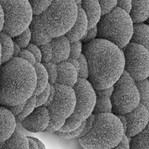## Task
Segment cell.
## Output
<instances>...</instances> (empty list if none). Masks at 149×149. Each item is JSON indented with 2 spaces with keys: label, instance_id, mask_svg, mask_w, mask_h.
I'll use <instances>...</instances> for the list:
<instances>
[{
  "label": "cell",
  "instance_id": "d590c367",
  "mask_svg": "<svg viewBox=\"0 0 149 149\" xmlns=\"http://www.w3.org/2000/svg\"><path fill=\"white\" fill-rule=\"evenodd\" d=\"M17 57L23 59V60L28 62L33 66H34L36 63V61L34 55L30 51H29L26 48L22 49Z\"/></svg>",
  "mask_w": 149,
  "mask_h": 149
},
{
  "label": "cell",
  "instance_id": "8fae6325",
  "mask_svg": "<svg viewBox=\"0 0 149 149\" xmlns=\"http://www.w3.org/2000/svg\"><path fill=\"white\" fill-rule=\"evenodd\" d=\"M116 116L122 125L123 133L127 137L137 135L148 125V110L140 103L131 112Z\"/></svg>",
  "mask_w": 149,
  "mask_h": 149
},
{
  "label": "cell",
  "instance_id": "44dd1931",
  "mask_svg": "<svg viewBox=\"0 0 149 149\" xmlns=\"http://www.w3.org/2000/svg\"><path fill=\"white\" fill-rule=\"evenodd\" d=\"M0 44L1 48V61L3 64L13 57L14 42L12 37L2 31L0 32Z\"/></svg>",
  "mask_w": 149,
  "mask_h": 149
},
{
  "label": "cell",
  "instance_id": "ffe728a7",
  "mask_svg": "<svg viewBox=\"0 0 149 149\" xmlns=\"http://www.w3.org/2000/svg\"><path fill=\"white\" fill-rule=\"evenodd\" d=\"M149 27L143 23H133V33L130 42L141 45L148 49Z\"/></svg>",
  "mask_w": 149,
  "mask_h": 149
},
{
  "label": "cell",
  "instance_id": "4fadbf2b",
  "mask_svg": "<svg viewBox=\"0 0 149 149\" xmlns=\"http://www.w3.org/2000/svg\"><path fill=\"white\" fill-rule=\"evenodd\" d=\"M49 43L52 51L51 62L58 64L61 62L68 61L70 55V42L65 35L52 39Z\"/></svg>",
  "mask_w": 149,
  "mask_h": 149
},
{
  "label": "cell",
  "instance_id": "cb8c5ba5",
  "mask_svg": "<svg viewBox=\"0 0 149 149\" xmlns=\"http://www.w3.org/2000/svg\"><path fill=\"white\" fill-rule=\"evenodd\" d=\"M95 95V103L92 113H111L112 104L110 97L101 95Z\"/></svg>",
  "mask_w": 149,
  "mask_h": 149
},
{
  "label": "cell",
  "instance_id": "60d3db41",
  "mask_svg": "<svg viewBox=\"0 0 149 149\" xmlns=\"http://www.w3.org/2000/svg\"><path fill=\"white\" fill-rule=\"evenodd\" d=\"M112 91H113V86L108 88H104V89L96 90H95V95H104V96L111 97Z\"/></svg>",
  "mask_w": 149,
  "mask_h": 149
},
{
  "label": "cell",
  "instance_id": "1f68e13d",
  "mask_svg": "<svg viewBox=\"0 0 149 149\" xmlns=\"http://www.w3.org/2000/svg\"><path fill=\"white\" fill-rule=\"evenodd\" d=\"M39 48L42 55L41 62H42V63L51 62L52 58V51L50 43L48 42L41 45L39 46Z\"/></svg>",
  "mask_w": 149,
  "mask_h": 149
},
{
  "label": "cell",
  "instance_id": "74e56055",
  "mask_svg": "<svg viewBox=\"0 0 149 149\" xmlns=\"http://www.w3.org/2000/svg\"><path fill=\"white\" fill-rule=\"evenodd\" d=\"M26 48L30 51L34 55L36 61V63H41L42 55L39 46L36 45L34 43L30 42Z\"/></svg>",
  "mask_w": 149,
  "mask_h": 149
},
{
  "label": "cell",
  "instance_id": "4316f807",
  "mask_svg": "<svg viewBox=\"0 0 149 149\" xmlns=\"http://www.w3.org/2000/svg\"><path fill=\"white\" fill-rule=\"evenodd\" d=\"M12 40L21 49L26 48L31 42V33L29 27L19 34L12 37Z\"/></svg>",
  "mask_w": 149,
  "mask_h": 149
},
{
  "label": "cell",
  "instance_id": "d6a6232c",
  "mask_svg": "<svg viewBox=\"0 0 149 149\" xmlns=\"http://www.w3.org/2000/svg\"><path fill=\"white\" fill-rule=\"evenodd\" d=\"M82 43L80 40L70 43V55L69 58L78 59L81 54Z\"/></svg>",
  "mask_w": 149,
  "mask_h": 149
},
{
  "label": "cell",
  "instance_id": "7bdbcfd3",
  "mask_svg": "<svg viewBox=\"0 0 149 149\" xmlns=\"http://www.w3.org/2000/svg\"><path fill=\"white\" fill-rule=\"evenodd\" d=\"M30 149H39L37 142L33 139V137L27 136Z\"/></svg>",
  "mask_w": 149,
  "mask_h": 149
},
{
  "label": "cell",
  "instance_id": "f1b7e54d",
  "mask_svg": "<svg viewBox=\"0 0 149 149\" xmlns=\"http://www.w3.org/2000/svg\"><path fill=\"white\" fill-rule=\"evenodd\" d=\"M47 72L48 76V81L50 84H56V78H57V64L53 63L52 62H49L47 63H42Z\"/></svg>",
  "mask_w": 149,
  "mask_h": 149
},
{
  "label": "cell",
  "instance_id": "b9f144b4",
  "mask_svg": "<svg viewBox=\"0 0 149 149\" xmlns=\"http://www.w3.org/2000/svg\"><path fill=\"white\" fill-rule=\"evenodd\" d=\"M118 146L123 147L125 149H129V141L127 137L123 134L121 140L120 141Z\"/></svg>",
  "mask_w": 149,
  "mask_h": 149
},
{
  "label": "cell",
  "instance_id": "5bb4252c",
  "mask_svg": "<svg viewBox=\"0 0 149 149\" xmlns=\"http://www.w3.org/2000/svg\"><path fill=\"white\" fill-rule=\"evenodd\" d=\"M57 69L56 83L73 87L79 78L76 69L68 61L57 64Z\"/></svg>",
  "mask_w": 149,
  "mask_h": 149
},
{
  "label": "cell",
  "instance_id": "ac0fdd59",
  "mask_svg": "<svg viewBox=\"0 0 149 149\" xmlns=\"http://www.w3.org/2000/svg\"><path fill=\"white\" fill-rule=\"evenodd\" d=\"M149 0H132L129 15L133 23H143L148 17Z\"/></svg>",
  "mask_w": 149,
  "mask_h": 149
},
{
  "label": "cell",
  "instance_id": "9c48e42d",
  "mask_svg": "<svg viewBox=\"0 0 149 149\" xmlns=\"http://www.w3.org/2000/svg\"><path fill=\"white\" fill-rule=\"evenodd\" d=\"M110 99L111 113L116 116L126 114L139 105V94L136 81L126 71L113 85Z\"/></svg>",
  "mask_w": 149,
  "mask_h": 149
},
{
  "label": "cell",
  "instance_id": "bcb514c9",
  "mask_svg": "<svg viewBox=\"0 0 149 149\" xmlns=\"http://www.w3.org/2000/svg\"><path fill=\"white\" fill-rule=\"evenodd\" d=\"M21 49H22L18 45H17L16 43L14 42V45H13V57H17V55H19V52H20Z\"/></svg>",
  "mask_w": 149,
  "mask_h": 149
},
{
  "label": "cell",
  "instance_id": "8d00e7d4",
  "mask_svg": "<svg viewBox=\"0 0 149 149\" xmlns=\"http://www.w3.org/2000/svg\"><path fill=\"white\" fill-rule=\"evenodd\" d=\"M97 34H98V30H97V27L96 26L91 29H88L85 35L83 36V37L81 40L86 44L94 40L95 39H96L95 38L97 37Z\"/></svg>",
  "mask_w": 149,
  "mask_h": 149
},
{
  "label": "cell",
  "instance_id": "f35d334b",
  "mask_svg": "<svg viewBox=\"0 0 149 149\" xmlns=\"http://www.w3.org/2000/svg\"><path fill=\"white\" fill-rule=\"evenodd\" d=\"M127 13H129L132 7V0H117L116 6Z\"/></svg>",
  "mask_w": 149,
  "mask_h": 149
},
{
  "label": "cell",
  "instance_id": "d4e9b609",
  "mask_svg": "<svg viewBox=\"0 0 149 149\" xmlns=\"http://www.w3.org/2000/svg\"><path fill=\"white\" fill-rule=\"evenodd\" d=\"M139 94V103L149 109V82L148 79L136 81Z\"/></svg>",
  "mask_w": 149,
  "mask_h": 149
},
{
  "label": "cell",
  "instance_id": "3957f363",
  "mask_svg": "<svg viewBox=\"0 0 149 149\" xmlns=\"http://www.w3.org/2000/svg\"><path fill=\"white\" fill-rule=\"evenodd\" d=\"M77 9L74 0H54L43 12L33 15L29 26L31 42L40 46L65 35L76 19Z\"/></svg>",
  "mask_w": 149,
  "mask_h": 149
},
{
  "label": "cell",
  "instance_id": "e0dca14e",
  "mask_svg": "<svg viewBox=\"0 0 149 149\" xmlns=\"http://www.w3.org/2000/svg\"><path fill=\"white\" fill-rule=\"evenodd\" d=\"M79 5L86 16L88 29L96 26L102 16L101 8L98 0H82Z\"/></svg>",
  "mask_w": 149,
  "mask_h": 149
},
{
  "label": "cell",
  "instance_id": "5b68a950",
  "mask_svg": "<svg viewBox=\"0 0 149 149\" xmlns=\"http://www.w3.org/2000/svg\"><path fill=\"white\" fill-rule=\"evenodd\" d=\"M97 27L98 38L107 40L122 49L130 41L133 23L129 13L116 7L101 16Z\"/></svg>",
  "mask_w": 149,
  "mask_h": 149
},
{
  "label": "cell",
  "instance_id": "83f0119b",
  "mask_svg": "<svg viewBox=\"0 0 149 149\" xmlns=\"http://www.w3.org/2000/svg\"><path fill=\"white\" fill-rule=\"evenodd\" d=\"M32 9L33 15H37L46 10L54 0H28Z\"/></svg>",
  "mask_w": 149,
  "mask_h": 149
},
{
  "label": "cell",
  "instance_id": "7a4b0ae2",
  "mask_svg": "<svg viewBox=\"0 0 149 149\" xmlns=\"http://www.w3.org/2000/svg\"><path fill=\"white\" fill-rule=\"evenodd\" d=\"M34 68L28 62L13 57L0 67V105L5 107L24 102L36 86Z\"/></svg>",
  "mask_w": 149,
  "mask_h": 149
},
{
  "label": "cell",
  "instance_id": "2e32d148",
  "mask_svg": "<svg viewBox=\"0 0 149 149\" xmlns=\"http://www.w3.org/2000/svg\"><path fill=\"white\" fill-rule=\"evenodd\" d=\"M15 117L5 107L0 105V143L9 138L16 129Z\"/></svg>",
  "mask_w": 149,
  "mask_h": 149
},
{
  "label": "cell",
  "instance_id": "30bf717a",
  "mask_svg": "<svg viewBox=\"0 0 149 149\" xmlns=\"http://www.w3.org/2000/svg\"><path fill=\"white\" fill-rule=\"evenodd\" d=\"M124 57V70L136 81L146 79L149 74V52L144 47L129 42L121 49Z\"/></svg>",
  "mask_w": 149,
  "mask_h": 149
},
{
  "label": "cell",
  "instance_id": "603a6c76",
  "mask_svg": "<svg viewBox=\"0 0 149 149\" xmlns=\"http://www.w3.org/2000/svg\"><path fill=\"white\" fill-rule=\"evenodd\" d=\"M127 138L129 149H148V125L137 135Z\"/></svg>",
  "mask_w": 149,
  "mask_h": 149
},
{
  "label": "cell",
  "instance_id": "6da1fadb",
  "mask_svg": "<svg viewBox=\"0 0 149 149\" xmlns=\"http://www.w3.org/2000/svg\"><path fill=\"white\" fill-rule=\"evenodd\" d=\"M83 54L88 65L87 80L95 90L113 86L124 72L122 49L107 40L98 38L87 43Z\"/></svg>",
  "mask_w": 149,
  "mask_h": 149
},
{
  "label": "cell",
  "instance_id": "f6af8a7d",
  "mask_svg": "<svg viewBox=\"0 0 149 149\" xmlns=\"http://www.w3.org/2000/svg\"><path fill=\"white\" fill-rule=\"evenodd\" d=\"M68 61L72 64V65L76 69V70L78 72V70L79 69V63L78 60L74 59H72V58H69L68 59Z\"/></svg>",
  "mask_w": 149,
  "mask_h": 149
},
{
  "label": "cell",
  "instance_id": "7dc6e473",
  "mask_svg": "<svg viewBox=\"0 0 149 149\" xmlns=\"http://www.w3.org/2000/svg\"><path fill=\"white\" fill-rule=\"evenodd\" d=\"M111 149H125V148H123V147H120V146L118 145L117 146H116V147H113L112 148H111Z\"/></svg>",
  "mask_w": 149,
  "mask_h": 149
},
{
  "label": "cell",
  "instance_id": "836d02e7",
  "mask_svg": "<svg viewBox=\"0 0 149 149\" xmlns=\"http://www.w3.org/2000/svg\"><path fill=\"white\" fill-rule=\"evenodd\" d=\"M102 12V16L107 14L116 6L117 0H98Z\"/></svg>",
  "mask_w": 149,
  "mask_h": 149
},
{
  "label": "cell",
  "instance_id": "ab89813d",
  "mask_svg": "<svg viewBox=\"0 0 149 149\" xmlns=\"http://www.w3.org/2000/svg\"><path fill=\"white\" fill-rule=\"evenodd\" d=\"M26 102V101H25ZM25 102L14 106H10V107H7L6 108L12 112V113L13 115V116L15 117L17 115H18L23 110V107L25 104Z\"/></svg>",
  "mask_w": 149,
  "mask_h": 149
},
{
  "label": "cell",
  "instance_id": "7402d4cb",
  "mask_svg": "<svg viewBox=\"0 0 149 149\" xmlns=\"http://www.w3.org/2000/svg\"><path fill=\"white\" fill-rule=\"evenodd\" d=\"M36 74V86L33 95H37L44 91L49 84L47 72L42 63H36L34 66Z\"/></svg>",
  "mask_w": 149,
  "mask_h": 149
},
{
  "label": "cell",
  "instance_id": "8992f818",
  "mask_svg": "<svg viewBox=\"0 0 149 149\" xmlns=\"http://www.w3.org/2000/svg\"><path fill=\"white\" fill-rule=\"evenodd\" d=\"M76 97L72 87L59 84H50V93L43 105L49 112L50 121L44 132L58 130L71 115L74 108Z\"/></svg>",
  "mask_w": 149,
  "mask_h": 149
},
{
  "label": "cell",
  "instance_id": "ee69618b",
  "mask_svg": "<svg viewBox=\"0 0 149 149\" xmlns=\"http://www.w3.org/2000/svg\"><path fill=\"white\" fill-rule=\"evenodd\" d=\"M4 24V16L2 8L0 5V32L2 31Z\"/></svg>",
  "mask_w": 149,
  "mask_h": 149
},
{
  "label": "cell",
  "instance_id": "681fc988",
  "mask_svg": "<svg viewBox=\"0 0 149 149\" xmlns=\"http://www.w3.org/2000/svg\"><path fill=\"white\" fill-rule=\"evenodd\" d=\"M1 58V44H0V60Z\"/></svg>",
  "mask_w": 149,
  "mask_h": 149
},
{
  "label": "cell",
  "instance_id": "c3c4849f",
  "mask_svg": "<svg viewBox=\"0 0 149 149\" xmlns=\"http://www.w3.org/2000/svg\"><path fill=\"white\" fill-rule=\"evenodd\" d=\"M74 1H75V2L78 5V4H79L80 2H81V1H82V0H74Z\"/></svg>",
  "mask_w": 149,
  "mask_h": 149
},
{
  "label": "cell",
  "instance_id": "52a82bcc",
  "mask_svg": "<svg viewBox=\"0 0 149 149\" xmlns=\"http://www.w3.org/2000/svg\"><path fill=\"white\" fill-rule=\"evenodd\" d=\"M72 88L76 97L74 108L71 115L58 130L59 132H68L77 129L92 114L95 105V90L87 79L78 78Z\"/></svg>",
  "mask_w": 149,
  "mask_h": 149
},
{
  "label": "cell",
  "instance_id": "484cf974",
  "mask_svg": "<svg viewBox=\"0 0 149 149\" xmlns=\"http://www.w3.org/2000/svg\"><path fill=\"white\" fill-rule=\"evenodd\" d=\"M36 99L35 95L31 96L28 98L26 102L22 111L16 116H15L16 122L21 123L22 121L27 117L36 108Z\"/></svg>",
  "mask_w": 149,
  "mask_h": 149
},
{
  "label": "cell",
  "instance_id": "d6986e66",
  "mask_svg": "<svg viewBox=\"0 0 149 149\" xmlns=\"http://www.w3.org/2000/svg\"><path fill=\"white\" fill-rule=\"evenodd\" d=\"M0 149H30L27 137L16 128L9 138L0 143Z\"/></svg>",
  "mask_w": 149,
  "mask_h": 149
},
{
  "label": "cell",
  "instance_id": "4dcf8cb0",
  "mask_svg": "<svg viewBox=\"0 0 149 149\" xmlns=\"http://www.w3.org/2000/svg\"><path fill=\"white\" fill-rule=\"evenodd\" d=\"M85 124H86V121L83 122L77 129H76L73 131H70V132H59V131L57 130L54 133L62 139H72L75 138L76 137H78L80 135V134L81 133V132L83 131V130Z\"/></svg>",
  "mask_w": 149,
  "mask_h": 149
},
{
  "label": "cell",
  "instance_id": "9a60e30c",
  "mask_svg": "<svg viewBox=\"0 0 149 149\" xmlns=\"http://www.w3.org/2000/svg\"><path fill=\"white\" fill-rule=\"evenodd\" d=\"M77 5L76 19L72 27L65 34L70 43L81 40L88 30V21L86 16L80 5Z\"/></svg>",
  "mask_w": 149,
  "mask_h": 149
},
{
  "label": "cell",
  "instance_id": "e575fe53",
  "mask_svg": "<svg viewBox=\"0 0 149 149\" xmlns=\"http://www.w3.org/2000/svg\"><path fill=\"white\" fill-rule=\"evenodd\" d=\"M49 93H50V84L49 83L42 92H41L40 94H39L37 95H36V107L43 105L48 100Z\"/></svg>",
  "mask_w": 149,
  "mask_h": 149
},
{
  "label": "cell",
  "instance_id": "277c9868",
  "mask_svg": "<svg viewBox=\"0 0 149 149\" xmlns=\"http://www.w3.org/2000/svg\"><path fill=\"white\" fill-rule=\"evenodd\" d=\"M123 134L122 125L114 114L92 113L78 140L83 149H111L119 144Z\"/></svg>",
  "mask_w": 149,
  "mask_h": 149
},
{
  "label": "cell",
  "instance_id": "7c38bea8",
  "mask_svg": "<svg viewBox=\"0 0 149 149\" xmlns=\"http://www.w3.org/2000/svg\"><path fill=\"white\" fill-rule=\"evenodd\" d=\"M50 117L47 108L44 106L37 107L21 122L23 128L29 132L37 133L44 132L48 127Z\"/></svg>",
  "mask_w": 149,
  "mask_h": 149
},
{
  "label": "cell",
  "instance_id": "ba28073f",
  "mask_svg": "<svg viewBox=\"0 0 149 149\" xmlns=\"http://www.w3.org/2000/svg\"><path fill=\"white\" fill-rule=\"evenodd\" d=\"M4 16L2 31L13 37L29 27L33 14L28 0H0Z\"/></svg>",
  "mask_w": 149,
  "mask_h": 149
},
{
  "label": "cell",
  "instance_id": "f546056e",
  "mask_svg": "<svg viewBox=\"0 0 149 149\" xmlns=\"http://www.w3.org/2000/svg\"><path fill=\"white\" fill-rule=\"evenodd\" d=\"M79 69L78 70V77L87 79L88 77V65L87 59L83 54H81L78 58Z\"/></svg>",
  "mask_w": 149,
  "mask_h": 149
}]
</instances>
